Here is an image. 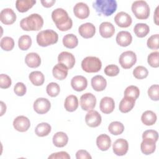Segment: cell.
<instances>
[{"instance_id": "cell-51", "label": "cell", "mask_w": 159, "mask_h": 159, "mask_svg": "<svg viewBox=\"0 0 159 159\" xmlns=\"http://www.w3.org/2000/svg\"><path fill=\"white\" fill-rule=\"evenodd\" d=\"M41 3L45 7H52L55 3V0H42Z\"/></svg>"}, {"instance_id": "cell-19", "label": "cell", "mask_w": 159, "mask_h": 159, "mask_svg": "<svg viewBox=\"0 0 159 159\" xmlns=\"http://www.w3.org/2000/svg\"><path fill=\"white\" fill-rule=\"evenodd\" d=\"M99 107L102 112L104 114H110L113 112L115 107L114 99L110 97H104L101 99L99 104Z\"/></svg>"}, {"instance_id": "cell-8", "label": "cell", "mask_w": 159, "mask_h": 159, "mask_svg": "<svg viewBox=\"0 0 159 159\" xmlns=\"http://www.w3.org/2000/svg\"><path fill=\"white\" fill-rule=\"evenodd\" d=\"M96 104V98L94 94L86 93L80 98V106L83 110L89 111L94 108Z\"/></svg>"}, {"instance_id": "cell-25", "label": "cell", "mask_w": 159, "mask_h": 159, "mask_svg": "<svg viewBox=\"0 0 159 159\" xmlns=\"http://www.w3.org/2000/svg\"><path fill=\"white\" fill-rule=\"evenodd\" d=\"M91 86L96 91H102L107 86L106 79L101 75H96L91 79Z\"/></svg>"}, {"instance_id": "cell-12", "label": "cell", "mask_w": 159, "mask_h": 159, "mask_svg": "<svg viewBox=\"0 0 159 159\" xmlns=\"http://www.w3.org/2000/svg\"><path fill=\"white\" fill-rule=\"evenodd\" d=\"M13 126L16 130L20 132H24L29 129L30 122L27 117L24 116H19L14 120Z\"/></svg>"}, {"instance_id": "cell-49", "label": "cell", "mask_w": 159, "mask_h": 159, "mask_svg": "<svg viewBox=\"0 0 159 159\" xmlns=\"http://www.w3.org/2000/svg\"><path fill=\"white\" fill-rule=\"evenodd\" d=\"M51 159V158H55V159H70V155L66 152H56V153H53L52 154H51L49 157H48V159Z\"/></svg>"}, {"instance_id": "cell-22", "label": "cell", "mask_w": 159, "mask_h": 159, "mask_svg": "<svg viewBox=\"0 0 159 159\" xmlns=\"http://www.w3.org/2000/svg\"><path fill=\"white\" fill-rule=\"evenodd\" d=\"M117 43L121 47H127L132 41L131 34L128 31H120L117 34L116 38Z\"/></svg>"}, {"instance_id": "cell-28", "label": "cell", "mask_w": 159, "mask_h": 159, "mask_svg": "<svg viewBox=\"0 0 159 159\" xmlns=\"http://www.w3.org/2000/svg\"><path fill=\"white\" fill-rule=\"evenodd\" d=\"M64 107L68 112H73L76 111L78 107V99L75 95L68 96L64 102Z\"/></svg>"}, {"instance_id": "cell-20", "label": "cell", "mask_w": 159, "mask_h": 159, "mask_svg": "<svg viewBox=\"0 0 159 159\" xmlns=\"http://www.w3.org/2000/svg\"><path fill=\"white\" fill-rule=\"evenodd\" d=\"M99 29L101 37L106 39L112 37L115 33V27L112 24L109 22H102L99 25Z\"/></svg>"}, {"instance_id": "cell-52", "label": "cell", "mask_w": 159, "mask_h": 159, "mask_svg": "<svg viewBox=\"0 0 159 159\" xmlns=\"http://www.w3.org/2000/svg\"><path fill=\"white\" fill-rule=\"evenodd\" d=\"M158 8H159V6H157V7L155 9V13H154V16H153V19H154V22L156 24V25H158V20H159V17H158Z\"/></svg>"}, {"instance_id": "cell-38", "label": "cell", "mask_w": 159, "mask_h": 159, "mask_svg": "<svg viewBox=\"0 0 159 159\" xmlns=\"http://www.w3.org/2000/svg\"><path fill=\"white\" fill-rule=\"evenodd\" d=\"M0 45L2 50L5 51H11L14 47V40L12 37H4L1 40Z\"/></svg>"}, {"instance_id": "cell-42", "label": "cell", "mask_w": 159, "mask_h": 159, "mask_svg": "<svg viewBox=\"0 0 159 159\" xmlns=\"http://www.w3.org/2000/svg\"><path fill=\"white\" fill-rule=\"evenodd\" d=\"M142 139L143 140H149L156 143L158 139V134L156 130H147L143 133Z\"/></svg>"}, {"instance_id": "cell-24", "label": "cell", "mask_w": 159, "mask_h": 159, "mask_svg": "<svg viewBox=\"0 0 159 159\" xmlns=\"http://www.w3.org/2000/svg\"><path fill=\"white\" fill-rule=\"evenodd\" d=\"M25 62L29 67L35 68L40 65L41 58L37 53L31 52L25 56Z\"/></svg>"}, {"instance_id": "cell-29", "label": "cell", "mask_w": 159, "mask_h": 159, "mask_svg": "<svg viewBox=\"0 0 159 159\" xmlns=\"http://www.w3.org/2000/svg\"><path fill=\"white\" fill-rule=\"evenodd\" d=\"M157 119L156 114L152 111H145L142 116L141 120L143 124L145 125H153Z\"/></svg>"}, {"instance_id": "cell-26", "label": "cell", "mask_w": 159, "mask_h": 159, "mask_svg": "<svg viewBox=\"0 0 159 159\" xmlns=\"http://www.w3.org/2000/svg\"><path fill=\"white\" fill-rule=\"evenodd\" d=\"M96 145L101 151H106L111 145V139L106 134H101L96 139Z\"/></svg>"}, {"instance_id": "cell-14", "label": "cell", "mask_w": 159, "mask_h": 159, "mask_svg": "<svg viewBox=\"0 0 159 159\" xmlns=\"http://www.w3.org/2000/svg\"><path fill=\"white\" fill-rule=\"evenodd\" d=\"M73 12L75 16L80 19H84L89 15V8L88 6L82 2L76 3L73 7Z\"/></svg>"}, {"instance_id": "cell-4", "label": "cell", "mask_w": 159, "mask_h": 159, "mask_svg": "<svg viewBox=\"0 0 159 159\" xmlns=\"http://www.w3.org/2000/svg\"><path fill=\"white\" fill-rule=\"evenodd\" d=\"M37 42L39 46L45 47L56 43L58 40V34L51 29L42 30L37 35Z\"/></svg>"}, {"instance_id": "cell-13", "label": "cell", "mask_w": 159, "mask_h": 159, "mask_svg": "<svg viewBox=\"0 0 159 159\" xmlns=\"http://www.w3.org/2000/svg\"><path fill=\"white\" fill-rule=\"evenodd\" d=\"M116 24L120 27L127 28L129 27L132 22L131 16L125 12H119L114 17Z\"/></svg>"}, {"instance_id": "cell-31", "label": "cell", "mask_w": 159, "mask_h": 159, "mask_svg": "<svg viewBox=\"0 0 159 159\" xmlns=\"http://www.w3.org/2000/svg\"><path fill=\"white\" fill-rule=\"evenodd\" d=\"M63 44L68 48H74L78 44V40L77 37L73 34H68L65 35L63 38Z\"/></svg>"}, {"instance_id": "cell-35", "label": "cell", "mask_w": 159, "mask_h": 159, "mask_svg": "<svg viewBox=\"0 0 159 159\" xmlns=\"http://www.w3.org/2000/svg\"><path fill=\"white\" fill-rule=\"evenodd\" d=\"M156 148L155 142L143 140L140 144V149L142 152L145 155H150L153 153Z\"/></svg>"}, {"instance_id": "cell-53", "label": "cell", "mask_w": 159, "mask_h": 159, "mask_svg": "<svg viewBox=\"0 0 159 159\" xmlns=\"http://www.w3.org/2000/svg\"><path fill=\"white\" fill-rule=\"evenodd\" d=\"M1 110L0 116H1L4 114V113L6 112V106L2 101H1Z\"/></svg>"}, {"instance_id": "cell-41", "label": "cell", "mask_w": 159, "mask_h": 159, "mask_svg": "<svg viewBox=\"0 0 159 159\" xmlns=\"http://www.w3.org/2000/svg\"><path fill=\"white\" fill-rule=\"evenodd\" d=\"M140 94V91L138 87L135 86H129L124 91V96H129L137 99Z\"/></svg>"}, {"instance_id": "cell-43", "label": "cell", "mask_w": 159, "mask_h": 159, "mask_svg": "<svg viewBox=\"0 0 159 159\" xmlns=\"http://www.w3.org/2000/svg\"><path fill=\"white\" fill-rule=\"evenodd\" d=\"M159 52H153L150 53L147 57L148 63L150 66L153 68H158L159 66Z\"/></svg>"}, {"instance_id": "cell-23", "label": "cell", "mask_w": 159, "mask_h": 159, "mask_svg": "<svg viewBox=\"0 0 159 159\" xmlns=\"http://www.w3.org/2000/svg\"><path fill=\"white\" fill-rule=\"evenodd\" d=\"M68 68L63 64L58 63L55 65L52 70L53 76L58 80L65 79L68 75Z\"/></svg>"}, {"instance_id": "cell-2", "label": "cell", "mask_w": 159, "mask_h": 159, "mask_svg": "<svg viewBox=\"0 0 159 159\" xmlns=\"http://www.w3.org/2000/svg\"><path fill=\"white\" fill-rule=\"evenodd\" d=\"M43 25V18L38 14H32L28 17L23 18L20 22L21 29L25 31L39 30Z\"/></svg>"}, {"instance_id": "cell-15", "label": "cell", "mask_w": 159, "mask_h": 159, "mask_svg": "<svg viewBox=\"0 0 159 159\" xmlns=\"http://www.w3.org/2000/svg\"><path fill=\"white\" fill-rule=\"evenodd\" d=\"M0 20L5 25H11L16 20V15L11 8H5L1 11Z\"/></svg>"}, {"instance_id": "cell-17", "label": "cell", "mask_w": 159, "mask_h": 159, "mask_svg": "<svg viewBox=\"0 0 159 159\" xmlns=\"http://www.w3.org/2000/svg\"><path fill=\"white\" fill-rule=\"evenodd\" d=\"M58 61L65 65L68 69H71L75 64V58L70 52H62L58 56Z\"/></svg>"}, {"instance_id": "cell-16", "label": "cell", "mask_w": 159, "mask_h": 159, "mask_svg": "<svg viewBox=\"0 0 159 159\" xmlns=\"http://www.w3.org/2000/svg\"><path fill=\"white\" fill-rule=\"evenodd\" d=\"M80 35L84 39H89L93 37L96 33L95 26L90 22H86L81 24L78 28Z\"/></svg>"}, {"instance_id": "cell-37", "label": "cell", "mask_w": 159, "mask_h": 159, "mask_svg": "<svg viewBox=\"0 0 159 159\" xmlns=\"http://www.w3.org/2000/svg\"><path fill=\"white\" fill-rule=\"evenodd\" d=\"M32 45L31 37L28 35L20 37L18 40V46L21 50H27Z\"/></svg>"}, {"instance_id": "cell-6", "label": "cell", "mask_w": 159, "mask_h": 159, "mask_svg": "<svg viewBox=\"0 0 159 159\" xmlns=\"http://www.w3.org/2000/svg\"><path fill=\"white\" fill-rule=\"evenodd\" d=\"M102 67L101 61L96 57H86L81 62L83 70L87 73H97Z\"/></svg>"}, {"instance_id": "cell-33", "label": "cell", "mask_w": 159, "mask_h": 159, "mask_svg": "<svg viewBox=\"0 0 159 159\" xmlns=\"http://www.w3.org/2000/svg\"><path fill=\"white\" fill-rule=\"evenodd\" d=\"M29 78L31 83L35 86H41L43 84L45 77L43 74L39 71H34L30 73Z\"/></svg>"}, {"instance_id": "cell-3", "label": "cell", "mask_w": 159, "mask_h": 159, "mask_svg": "<svg viewBox=\"0 0 159 159\" xmlns=\"http://www.w3.org/2000/svg\"><path fill=\"white\" fill-rule=\"evenodd\" d=\"M93 7L100 16H110L117 9V2L115 0H96L93 2Z\"/></svg>"}, {"instance_id": "cell-18", "label": "cell", "mask_w": 159, "mask_h": 159, "mask_svg": "<svg viewBox=\"0 0 159 159\" xmlns=\"http://www.w3.org/2000/svg\"><path fill=\"white\" fill-rule=\"evenodd\" d=\"M71 86L74 90L78 92L82 91L84 90L88 86L87 79L83 76H75L71 79Z\"/></svg>"}, {"instance_id": "cell-5", "label": "cell", "mask_w": 159, "mask_h": 159, "mask_svg": "<svg viewBox=\"0 0 159 159\" xmlns=\"http://www.w3.org/2000/svg\"><path fill=\"white\" fill-rule=\"evenodd\" d=\"M132 11L138 19H147L150 13V7L145 1H135L132 4Z\"/></svg>"}, {"instance_id": "cell-46", "label": "cell", "mask_w": 159, "mask_h": 159, "mask_svg": "<svg viewBox=\"0 0 159 159\" xmlns=\"http://www.w3.org/2000/svg\"><path fill=\"white\" fill-rule=\"evenodd\" d=\"M119 68L116 65H107L104 68V73L109 76H115L119 73Z\"/></svg>"}, {"instance_id": "cell-10", "label": "cell", "mask_w": 159, "mask_h": 159, "mask_svg": "<svg viewBox=\"0 0 159 159\" xmlns=\"http://www.w3.org/2000/svg\"><path fill=\"white\" fill-rule=\"evenodd\" d=\"M102 118L100 114L94 110H90L85 116V122L90 127H97L101 123Z\"/></svg>"}, {"instance_id": "cell-7", "label": "cell", "mask_w": 159, "mask_h": 159, "mask_svg": "<svg viewBox=\"0 0 159 159\" xmlns=\"http://www.w3.org/2000/svg\"><path fill=\"white\" fill-rule=\"evenodd\" d=\"M137 61L136 54L132 51H125L121 53L119 57V62L124 69L132 68Z\"/></svg>"}, {"instance_id": "cell-9", "label": "cell", "mask_w": 159, "mask_h": 159, "mask_svg": "<svg viewBox=\"0 0 159 159\" xmlns=\"http://www.w3.org/2000/svg\"><path fill=\"white\" fill-rule=\"evenodd\" d=\"M34 109L39 114H43L48 112L51 107V104L48 99L44 98H37L34 102Z\"/></svg>"}, {"instance_id": "cell-50", "label": "cell", "mask_w": 159, "mask_h": 159, "mask_svg": "<svg viewBox=\"0 0 159 159\" xmlns=\"http://www.w3.org/2000/svg\"><path fill=\"white\" fill-rule=\"evenodd\" d=\"M76 158L77 159H91L92 157L86 150H80L76 153Z\"/></svg>"}, {"instance_id": "cell-30", "label": "cell", "mask_w": 159, "mask_h": 159, "mask_svg": "<svg viewBox=\"0 0 159 159\" xmlns=\"http://www.w3.org/2000/svg\"><path fill=\"white\" fill-rule=\"evenodd\" d=\"M35 3L36 1L33 0H17L16 2V7L19 12L23 13L32 8Z\"/></svg>"}, {"instance_id": "cell-11", "label": "cell", "mask_w": 159, "mask_h": 159, "mask_svg": "<svg viewBox=\"0 0 159 159\" xmlns=\"http://www.w3.org/2000/svg\"><path fill=\"white\" fill-rule=\"evenodd\" d=\"M113 152L117 156L125 155L129 149L128 142L124 139H117L112 145Z\"/></svg>"}, {"instance_id": "cell-40", "label": "cell", "mask_w": 159, "mask_h": 159, "mask_svg": "<svg viewBox=\"0 0 159 159\" xmlns=\"http://www.w3.org/2000/svg\"><path fill=\"white\" fill-rule=\"evenodd\" d=\"M148 71L147 69L143 66H138L133 70L134 76L139 80L144 79L147 77Z\"/></svg>"}, {"instance_id": "cell-32", "label": "cell", "mask_w": 159, "mask_h": 159, "mask_svg": "<svg viewBox=\"0 0 159 159\" xmlns=\"http://www.w3.org/2000/svg\"><path fill=\"white\" fill-rule=\"evenodd\" d=\"M134 32L137 37L143 38L149 33L150 28L147 24L137 23L134 27Z\"/></svg>"}, {"instance_id": "cell-39", "label": "cell", "mask_w": 159, "mask_h": 159, "mask_svg": "<svg viewBox=\"0 0 159 159\" xmlns=\"http://www.w3.org/2000/svg\"><path fill=\"white\" fill-rule=\"evenodd\" d=\"M46 91L48 96L51 97H56L60 93V86L57 83L52 82V83H50L47 86Z\"/></svg>"}, {"instance_id": "cell-36", "label": "cell", "mask_w": 159, "mask_h": 159, "mask_svg": "<svg viewBox=\"0 0 159 159\" xmlns=\"http://www.w3.org/2000/svg\"><path fill=\"white\" fill-rule=\"evenodd\" d=\"M109 132L114 135L121 134L124 130V126L120 122L114 121L112 122L108 126Z\"/></svg>"}, {"instance_id": "cell-1", "label": "cell", "mask_w": 159, "mask_h": 159, "mask_svg": "<svg viewBox=\"0 0 159 159\" xmlns=\"http://www.w3.org/2000/svg\"><path fill=\"white\" fill-rule=\"evenodd\" d=\"M52 19L57 27L61 31H66L73 25V21L67 12L62 8H57L52 12Z\"/></svg>"}, {"instance_id": "cell-27", "label": "cell", "mask_w": 159, "mask_h": 159, "mask_svg": "<svg viewBox=\"0 0 159 159\" xmlns=\"http://www.w3.org/2000/svg\"><path fill=\"white\" fill-rule=\"evenodd\" d=\"M52 141L55 147L60 148L63 147L68 142V137L63 132H58L53 136Z\"/></svg>"}, {"instance_id": "cell-47", "label": "cell", "mask_w": 159, "mask_h": 159, "mask_svg": "<svg viewBox=\"0 0 159 159\" xmlns=\"http://www.w3.org/2000/svg\"><path fill=\"white\" fill-rule=\"evenodd\" d=\"M11 78L6 74L0 75V87L2 89H7L11 85Z\"/></svg>"}, {"instance_id": "cell-44", "label": "cell", "mask_w": 159, "mask_h": 159, "mask_svg": "<svg viewBox=\"0 0 159 159\" xmlns=\"http://www.w3.org/2000/svg\"><path fill=\"white\" fill-rule=\"evenodd\" d=\"M148 95L153 101L159 100V86L158 84H153L148 89Z\"/></svg>"}, {"instance_id": "cell-34", "label": "cell", "mask_w": 159, "mask_h": 159, "mask_svg": "<svg viewBox=\"0 0 159 159\" xmlns=\"http://www.w3.org/2000/svg\"><path fill=\"white\" fill-rule=\"evenodd\" d=\"M52 127L47 122H42L39 124L35 129L36 135L39 137H45L48 135L51 132Z\"/></svg>"}, {"instance_id": "cell-21", "label": "cell", "mask_w": 159, "mask_h": 159, "mask_svg": "<svg viewBox=\"0 0 159 159\" xmlns=\"http://www.w3.org/2000/svg\"><path fill=\"white\" fill-rule=\"evenodd\" d=\"M135 100L132 97L124 96L121 99L119 105L120 111L122 113H127L130 111L135 106Z\"/></svg>"}, {"instance_id": "cell-48", "label": "cell", "mask_w": 159, "mask_h": 159, "mask_svg": "<svg viewBox=\"0 0 159 159\" xmlns=\"http://www.w3.org/2000/svg\"><path fill=\"white\" fill-rule=\"evenodd\" d=\"M14 91L16 95L19 96H22L26 93L27 88L23 83L18 82L14 86Z\"/></svg>"}, {"instance_id": "cell-45", "label": "cell", "mask_w": 159, "mask_h": 159, "mask_svg": "<svg viewBox=\"0 0 159 159\" xmlns=\"http://www.w3.org/2000/svg\"><path fill=\"white\" fill-rule=\"evenodd\" d=\"M158 40H159L158 34L152 35L147 40V47L152 50L158 49L159 48Z\"/></svg>"}]
</instances>
